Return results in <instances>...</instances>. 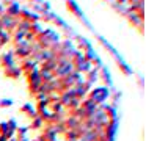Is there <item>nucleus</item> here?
Listing matches in <instances>:
<instances>
[{
	"instance_id": "nucleus-1",
	"label": "nucleus",
	"mask_w": 146,
	"mask_h": 141,
	"mask_svg": "<svg viewBox=\"0 0 146 141\" xmlns=\"http://www.w3.org/2000/svg\"><path fill=\"white\" fill-rule=\"evenodd\" d=\"M107 96H108V91L105 89V88H96V89H93L90 99H91L94 103H101V102H104V100L107 99Z\"/></svg>"
},
{
	"instance_id": "nucleus-4",
	"label": "nucleus",
	"mask_w": 146,
	"mask_h": 141,
	"mask_svg": "<svg viewBox=\"0 0 146 141\" xmlns=\"http://www.w3.org/2000/svg\"><path fill=\"white\" fill-rule=\"evenodd\" d=\"M21 72H22V71H21L19 68H16V66H11V68H8V69H7V75H10V77H13V78L19 77Z\"/></svg>"
},
{
	"instance_id": "nucleus-7",
	"label": "nucleus",
	"mask_w": 146,
	"mask_h": 141,
	"mask_svg": "<svg viewBox=\"0 0 146 141\" xmlns=\"http://www.w3.org/2000/svg\"><path fill=\"white\" fill-rule=\"evenodd\" d=\"M0 105H3V107L8 105V107H10L11 105V100H3V102H0Z\"/></svg>"
},
{
	"instance_id": "nucleus-3",
	"label": "nucleus",
	"mask_w": 146,
	"mask_h": 141,
	"mask_svg": "<svg viewBox=\"0 0 146 141\" xmlns=\"http://www.w3.org/2000/svg\"><path fill=\"white\" fill-rule=\"evenodd\" d=\"M2 63H3V66L7 69L11 68V66H14V63H13V53H5L3 58H2Z\"/></svg>"
},
{
	"instance_id": "nucleus-6",
	"label": "nucleus",
	"mask_w": 146,
	"mask_h": 141,
	"mask_svg": "<svg viewBox=\"0 0 146 141\" xmlns=\"http://www.w3.org/2000/svg\"><path fill=\"white\" fill-rule=\"evenodd\" d=\"M19 13H21V9H19V6L17 5H10V8H8V16L10 17H13V16H19Z\"/></svg>"
},
{
	"instance_id": "nucleus-2",
	"label": "nucleus",
	"mask_w": 146,
	"mask_h": 141,
	"mask_svg": "<svg viewBox=\"0 0 146 141\" xmlns=\"http://www.w3.org/2000/svg\"><path fill=\"white\" fill-rule=\"evenodd\" d=\"M33 69H36V60H25V61L22 63V66H21V71L24 72H32Z\"/></svg>"
},
{
	"instance_id": "nucleus-8",
	"label": "nucleus",
	"mask_w": 146,
	"mask_h": 141,
	"mask_svg": "<svg viewBox=\"0 0 146 141\" xmlns=\"http://www.w3.org/2000/svg\"><path fill=\"white\" fill-rule=\"evenodd\" d=\"M0 141H8V138L3 136V135H0Z\"/></svg>"
},
{
	"instance_id": "nucleus-5",
	"label": "nucleus",
	"mask_w": 146,
	"mask_h": 141,
	"mask_svg": "<svg viewBox=\"0 0 146 141\" xmlns=\"http://www.w3.org/2000/svg\"><path fill=\"white\" fill-rule=\"evenodd\" d=\"M42 124H44L42 118L39 115H36L35 118H33V121H32V128H39V127H42Z\"/></svg>"
}]
</instances>
